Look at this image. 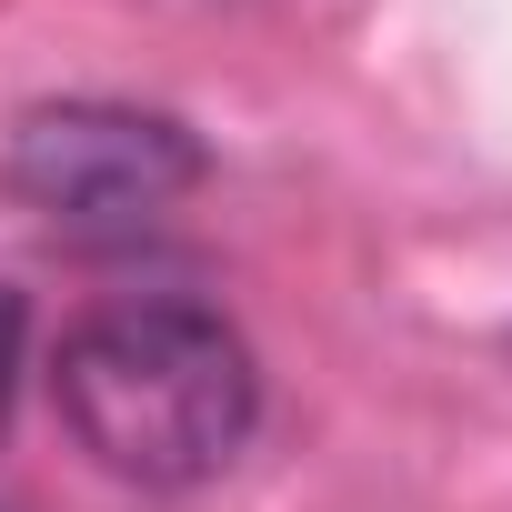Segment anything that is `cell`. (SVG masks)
Wrapping results in <instances>:
<instances>
[{
  "label": "cell",
  "instance_id": "obj_1",
  "mask_svg": "<svg viewBox=\"0 0 512 512\" xmlns=\"http://www.w3.org/2000/svg\"><path fill=\"white\" fill-rule=\"evenodd\" d=\"M51 402L111 482L191 492L251 442L262 372H251V342L201 302H101L61 332Z\"/></svg>",
  "mask_w": 512,
  "mask_h": 512
},
{
  "label": "cell",
  "instance_id": "obj_2",
  "mask_svg": "<svg viewBox=\"0 0 512 512\" xmlns=\"http://www.w3.org/2000/svg\"><path fill=\"white\" fill-rule=\"evenodd\" d=\"M211 151L171 121V111H131V101H51L11 121L0 181L51 221H151L181 191H201Z\"/></svg>",
  "mask_w": 512,
  "mask_h": 512
}]
</instances>
